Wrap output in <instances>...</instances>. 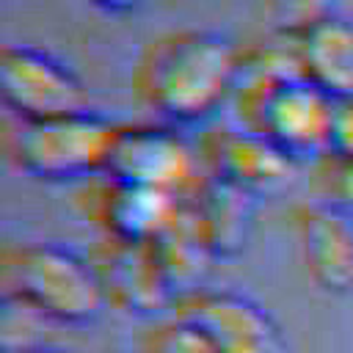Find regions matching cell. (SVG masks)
<instances>
[{"instance_id": "8fae6325", "label": "cell", "mask_w": 353, "mask_h": 353, "mask_svg": "<svg viewBox=\"0 0 353 353\" xmlns=\"http://www.w3.org/2000/svg\"><path fill=\"white\" fill-rule=\"evenodd\" d=\"M292 221L312 281L328 292L353 290V218L317 201L295 210Z\"/></svg>"}, {"instance_id": "30bf717a", "label": "cell", "mask_w": 353, "mask_h": 353, "mask_svg": "<svg viewBox=\"0 0 353 353\" xmlns=\"http://www.w3.org/2000/svg\"><path fill=\"white\" fill-rule=\"evenodd\" d=\"M179 207L182 199L171 193L110 176H99V182L85 193L88 221L99 226L105 237L130 243H152L176 218Z\"/></svg>"}, {"instance_id": "6da1fadb", "label": "cell", "mask_w": 353, "mask_h": 353, "mask_svg": "<svg viewBox=\"0 0 353 353\" xmlns=\"http://www.w3.org/2000/svg\"><path fill=\"white\" fill-rule=\"evenodd\" d=\"M243 74V50L207 28L168 30L152 39L135 66V91L146 108L176 124L210 119Z\"/></svg>"}, {"instance_id": "e0dca14e", "label": "cell", "mask_w": 353, "mask_h": 353, "mask_svg": "<svg viewBox=\"0 0 353 353\" xmlns=\"http://www.w3.org/2000/svg\"><path fill=\"white\" fill-rule=\"evenodd\" d=\"M328 154H350L353 157V94L334 97Z\"/></svg>"}, {"instance_id": "5b68a950", "label": "cell", "mask_w": 353, "mask_h": 353, "mask_svg": "<svg viewBox=\"0 0 353 353\" xmlns=\"http://www.w3.org/2000/svg\"><path fill=\"white\" fill-rule=\"evenodd\" d=\"M102 176L185 199L204 176V163L168 124H119Z\"/></svg>"}, {"instance_id": "ba28073f", "label": "cell", "mask_w": 353, "mask_h": 353, "mask_svg": "<svg viewBox=\"0 0 353 353\" xmlns=\"http://www.w3.org/2000/svg\"><path fill=\"white\" fill-rule=\"evenodd\" d=\"M204 174L248 193L251 199L284 190L295 176V160L245 124L218 127L201 143Z\"/></svg>"}, {"instance_id": "ac0fdd59", "label": "cell", "mask_w": 353, "mask_h": 353, "mask_svg": "<svg viewBox=\"0 0 353 353\" xmlns=\"http://www.w3.org/2000/svg\"><path fill=\"white\" fill-rule=\"evenodd\" d=\"M94 8H102V11H113V14H127V11H135L141 6H146V0H83Z\"/></svg>"}, {"instance_id": "8992f818", "label": "cell", "mask_w": 353, "mask_h": 353, "mask_svg": "<svg viewBox=\"0 0 353 353\" xmlns=\"http://www.w3.org/2000/svg\"><path fill=\"white\" fill-rule=\"evenodd\" d=\"M3 105L22 119H47L88 108V88L77 72L50 50L8 44L0 52Z\"/></svg>"}, {"instance_id": "5bb4252c", "label": "cell", "mask_w": 353, "mask_h": 353, "mask_svg": "<svg viewBox=\"0 0 353 353\" xmlns=\"http://www.w3.org/2000/svg\"><path fill=\"white\" fill-rule=\"evenodd\" d=\"M149 245H152L154 259H157V265H160V270H163V276L171 284L176 298L204 287L201 281L207 276V265L215 256L204 245L185 201H182L176 218Z\"/></svg>"}, {"instance_id": "3957f363", "label": "cell", "mask_w": 353, "mask_h": 353, "mask_svg": "<svg viewBox=\"0 0 353 353\" xmlns=\"http://www.w3.org/2000/svg\"><path fill=\"white\" fill-rule=\"evenodd\" d=\"M237 97L240 124L295 163L328 154L334 97L301 72H243Z\"/></svg>"}, {"instance_id": "7c38bea8", "label": "cell", "mask_w": 353, "mask_h": 353, "mask_svg": "<svg viewBox=\"0 0 353 353\" xmlns=\"http://www.w3.org/2000/svg\"><path fill=\"white\" fill-rule=\"evenodd\" d=\"M182 201L212 256H232L245 245L256 199L204 174Z\"/></svg>"}, {"instance_id": "4fadbf2b", "label": "cell", "mask_w": 353, "mask_h": 353, "mask_svg": "<svg viewBox=\"0 0 353 353\" xmlns=\"http://www.w3.org/2000/svg\"><path fill=\"white\" fill-rule=\"evenodd\" d=\"M292 52L301 74L331 97L353 94V25L334 17L306 19L292 36Z\"/></svg>"}, {"instance_id": "277c9868", "label": "cell", "mask_w": 353, "mask_h": 353, "mask_svg": "<svg viewBox=\"0 0 353 353\" xmlns=\"http://www.w3.org/2000/svg\"><path fill=\"white\" fill-rule=\"evenodd\" d=\"M116 121L85 108L47 119H17L8 149L19 171L44 182L102 176Z\"/></svg>"}, {"instance_id": "7a4b0ae2", "label": "cell", "mask_w": 353, "mask_h": 353, "mask_svg": "<svg viewBox=\"0 0 353 353\" xmlns=\"http://www.w3.org/2000/svg\"><path fill=\"white\" fill-rule=\"evenodd\" d=\"M3 298L19 303L41 320L83 325L105 303L91 256L61 243H22L3 251Z\"/></svg>"}, {"instance_id": "52a82bcc", "label": "cell", "mask_w": 353, "mask_h": 353, "mask_svg": "<svg viewBox=\"0 0 353 353\" xmlns=\"http://www.w3.org/2000/svg\"><path fill=\"white\" fill-rule=\"evenodd\" d=\"M215 353H284V336L273 314L234 290H193L171 306Z\"/></svg>"}, {"instance_id": "9a60e30c", "label": "cell", "mask_w": 353, "mask_h": 353, "mask_svg": "<svg viewBox=\"0 0 353 353\" xmlns=\"http://www.w3.org/2000/svg\"><path fill=\"white\" fill-rule=\"evenodd\" d=\"M317 193L325 207L353 218V157L350 154H325L317 160Z\"/></svg>"}, {"instance_id": "2e32d148", "label": "cell", "mask_w": 353, "mask_h": 353, "mask_svg": "<svg viewBox=\"0 0 353 353\" xmlns=\"http://www.w3.org/2000/svg\"><path fill=\"white\" fill-rule=\"evenodd\" d=\"M143 353H215L210 342L182 317L154 323L143 336Z\"/></svg>"}, {"instance_id": "9c48e42d", "label": "cell", "mask_w": 353, "mask_h": 353, "mask_svg": "<svg viewBox=\"0 0 353 353\" xmlns=\"http://www.w3.org/2000/svg\"><path fill=\"white\" fill-rule=\"evenodd\" d=\"M91 265L97 270L105 303L124 314L152 317L176 303V295L165 281L149 243L102 237V243L91 251Z\"/></svg>"}, {"instance_id": "d6986e66", "label": "cell", "mask_w": 353, "mask_h": 353, "mask_svg": "<svg viewBox=\"0 0 353 353\" xmlns=\"http://www.w3.org/2000/svg\"><path fill=\"white\" fill-rule=\"evenodd\" d=\"M8 353H55V350H30V347H22V350H8Z\"/></svg>"}]
</instances>
